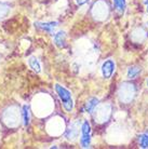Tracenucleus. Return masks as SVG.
I'll list each match as a JSON object with an SVG mask.
<instances>
[{
  "label": "nucleus",
  "instance_id": "6e6552de",
  "mask_svg": "<svg viewBox=\"0 0 148 149\" xmlns=\"http://www.w3.org/2000/svg\"><path fill=\"white\" fill-rule=\"evenodd\" d=\"M28 65H29V67L34 71H36V72H40L41 71L40 63H39V61L35 56H30L29 58H28Z\"/></svg>",
  "mask_w": 148,
  "mask_h": 149
},
{
  "label": "nucleus",
  "instance_id": "7ed1b4c3",
  "mask_svg": "<svg viewBox=\"0 0 148 149\" xmlns=\"http://www.w3.org/2000/svg\"><path fill=\"white\" fill-rule=\"evenodd\" d=\"M115 69H116V64L112 60L105 61L103 63V65H102V68H101L103 77L106 79L110 78L111 76H112V74L115 72Z\"/></svg>",
  "mask_w": 148,
  "mask_h": 149
},
{
  "label": "nucleus",
  "instance_id": "ddd939ff",
  "mask_svg": "<svg viewBox=\"0 0 148 149\" xmlns=\"http://www.w3.org/2000/svg\"><path fill=\"white\" fill-rule=\"evenodd\" d=\"M138 144L142 148H148V133L138 136Z\"/></svg>",
  "mask_w": 148,
  "mask_h": 149
},
{
  "label": "nucleus",
  "instance_id": "39448f33",
  "mask_svg": "<svg viewBox=\"0 0 148 149\" xmlns=\"http://www.w3.org/2000/svg\"><path fill=\"white\" fill-rule=\"evenodd\" d=\"M35 25H36L38 28L45 30V31H47V33H49V34H53L54 30H55V28L57 27V25H59V23L57 22H49V23L37 22Z\"/></svg>",
  "mask_w": 148,
  "mask_h": 149
},
{
  "label": "nucleus",
  "instance_id": "0eeeda50",
  "mask_svg": "<svg viewBox=\"0 0 148 149\" xmlns=\"http://www.w3.org/2000/svg\"><path fill=\"white\" fill-rule=\"evenodd\" d=\"M22 118H23V123L25 127L29 125L30 121V115H29V108L27 105H23L22 107Z\"/></svg>",
  "mask_w": 148,
  "mask_h": 149
},
{
  "label": "nucleus",
  "instance_id": "423d86ee",
  "mask_svg": "<svg viewBox=\"0 0 148 149\" xmlns=\"http://www.w3.org/2000/svg\"><path fill=\"white\" fill-rule=\"evenodd\" d=\"M19 118H20V115H17L16 111H10V112H7L4 115V121L8 123V125H11V127L16 125Z\"/></svg>",
  "mask_w": 148,
  "mask_h": 149
},
{
  "label": "nucleus",
  "instance_id": "f257e3e1",
  "mask_svg": "<svg viewBox=\"0 0 148 149\" xmlns=\"http://www.w3.org/2000/svg\"><path fill=\"white\" fill-rule=\"evenodd\" d=\"M55 91L59 97L61 98V101L63 103V107L67 112H71L74 108V102L71 98V92L67 89H65L64 86H59V84H55Z\"/></svg>",
  "mask_w": 148,
  "mask_h": 149
},
{
  "label": "nucleus",
  "instance_id": "1a4fd4ad",
  "mask_svg": "<svg viewBox=\"0 0 148 149\" xmlns=\"http://www.w3.org/2000/svg\"><path fill=\"white\" fill-rule=\"evenodd\" d=\"M54 42L59 48H64L65 47V33L64 31H59L54 36Z\"/></svg>",
  "mask_w": 148,
  "mask_h": 149
},
{
  "label": "nucleus",
  "instance_id": "9d476101",
  "mask_svg": "<svg viewBox=\"0 0 148 149\" xmlns=\"http://www.w3.org/2000/svg\"><path fill=\"white\" fill-rule=\"evenodd\" d=\"M97 105H98V100L95 98V97H93V98H91V100H89V101L87 102V104H85V106H84L85 111L92 112Z\"/></svg>",
  "mask_w": 148,
  "mask_h": 149
},
{
  "label": "nucleus",
  "instance_id": "9b49d317",
  "mask_svg": "<svg viewBox=\"0 0 148 149\" xmlns=\"http://www.w3.org/2000/svg\"><path fill=\"white\" fill-rule=\"evenodd\" d=\"M141 72V68L136 67V66H132L128 69V72H126V77L129 79H134L136 78L137 76Z\"/></svg>",
  "mask_w": 148,
  "mask_h": 149
},
{
  "label": "nucleus",
  "instance_id": "dca6fc26",
  "mask_svg": "<svg viewBox=\"0 0 148 149\" xmlns=\"http://www.w3.org/2000/svg\"><path fill=\"white\" fill-rule=\"evenodd\" d=\"M147 12H148V3H147Z\"/></svg>",
  "mask_w": 148,
  "mask_h": 149
},
{
  "label": "nucleus",
  "instance_id": "f03ea898",
  "mask_svg": "<svg viewBox=\"0 0 148 149\" xmlns=\"http://www.w3.org/2000/svg\"><path fill=\"white\" fill-rule=\"evenodd\" d=\"M80 145H81L82 148H89L90 145H91V125L87 120H84L81 124Z\"/></svg>",
  "mask_w": 148,
  "mask_h": 149
},
{
  "label": "nucleus",
  "instance_id": "2eb2a0df",
  "mask_svg": "<svg viewBox=\"0 0 148 149\" xmlns=\"http://www.w3.org/2000/svg\"><path fill=\"white\" fill-rule=\"evenodd\" d=\"M90 0H76V3L78 4V6H83V4L88 3Z\"/></svg>",
  "mask_w": 148,
  "mask_h": 149
},
{
  "label": "nucleus",
  "instance_id": "4468645a",
  "mask_svg": "<svg viewBox=\"0 0 148 149\" xmlns=\"http://www.w3.org/2000/svg\"><path fill=\"white\" fill-rule=\"evenodd\" d=\"M9 8L7 6H4V4H1L0 3V19H2L4 16H7V14L9 13Z\"/></svg>",
  "mask_w": 148,
  "mask_h": 149
},
{
  "label": "nucleus",
  "instance_id": "20e7f679",
  "mask_svg": "<svg viewBox=\"0 0 148 149\" xmlns=\"http://www.w3.org/2000/svg\"><path fill=\"white\" fill-rule=\"evenodd\" d=\"M79 132H81V127L79 129V124L78 122H73L71 123V125L66 130V133H65V137L67 139H75V138L77 137L78 134H79Z\"/></svg>",
  "mask_w": 148,
  "mask_h": 149
},
{
  "label": "nucleus",
  "instance_id": "f3484780",
  "mask_svg": "<svg viewBox=\"0 0 148 149\" xmlns=\"http://www.w3.org/2000/svg\"><path fill=\"white\" fill-rule=\"evenodd\" d=\"M147 86H148V79H147Z\"/></svg>",
  "mask_w": 148,
  "mask_h": 149
},
{
  "label": "nucleus",
  "instance_id": "f8f14e48",
  "mask_svg": "<svg viewBox=\"0 0 148 149\" xmlns=\"http://www.w3.org/2000/svg\"><path fill=\"white\" fill-rule=\"evenodd\" d=\"M114 6H115L116 10L119 13H123V12L126 11V0H114Z\"/></svg>",
  "mask_w": 148,
  "mask_h": 149
}]
</instances>
